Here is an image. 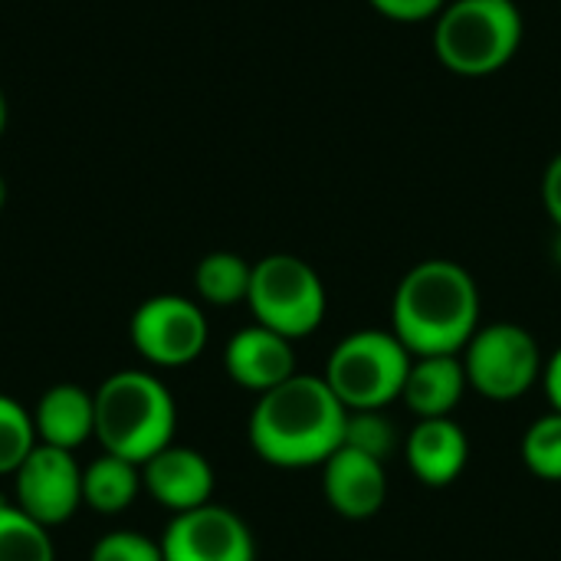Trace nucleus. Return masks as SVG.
Listing matches in <instances>:
<instances>
[{
    "label": "nucleus",
    "instance_id": "f257e3e1",
    "mask_svg": "<svg viewBox=\"0 0 561 561\" xmlns=\"http://www.w3.org/2000/svg\"><path fill=\"white\" fill-rule=\"evenodd\" d=\"M348 411L322 375H293L260 394L250 414V444L260 460L283 470L322 467L345 444Z\"/></svg>",
    "mask_w": 561,
    "mask_h": 561
},
{
    "label": "nucleus",
    "instance_id": "f03ea898",
    "mask_svg": "<svg viewBox=\"0 0 561 561\" xmlns=\"http://www.w3.org/2000/svg\"><path fill=\"white\" fill-rule=\"evenodd\" d=\"M480 329V286L454 260L411 266L391 299V332L411 355H460Z\"/></svg>",
    "mask_w": 561,
    "mask_h": 561
},
{
    "label": "nucleus",
    "instance_id": "7ed1b4c3",
    "mask_svg": "<svg viewBox=\"0 0 561 561\" xmlns=\"http://www.w3.org/2000/svg\"><path fill=\"white\" fill-rule=\"evenodd\" d=\"M95 398V437L105 454L145 463L171 447L178 411L171 391L148 371H115Z\"/></svg>",
    "mask_w": 561,
    "mask_h": 561
},
{
    "label": "nucleus",
    "instance_id": "20e7f679",
    "mask_svg": "<svg viewBox=\"0 0 561 561\" xmlns=\"http://www.w3.org/2000/svg\"><path fill=\"white\" fill-rule=\"evenodd\" d=\"M523 43V13L513 0H450L434 20L437 59L467 79L500 72Z\"/></svg>",
    "mask_w": 561,
    "mask_h": 561
},
{
    "label": "nucleus",
    "instance_id": "39448f33",
    "mask_svg": "<svg viewBox=\"0 0 561 561\" xmlns=\"http://www.w3.org/2000/svg\"><path fill=\"white\" fill-rule=\"evenodd\" d=\"M414 355L394 332L358 329L345 335L325 365V381L345 411H385L404 394Z\"/></svg>",
    "mask_w": 561,
    "mask_h": 561
},
{
    "label": "nucleus",
    "instance_id": "423d86ee",
    "mask_svg": "<svg viewBox=\"0 0 561 561\" xmlns=\"http://www.w3.org/2000/svg\"><path fill=\"white\" fill-rule=\"evenodd\" d=\"M247 306L253 319L289 342L312 335L329 309L322 276L293 253H273L253 263Z\"/></svg>",
    "mask_w": 561,
    "mask_h": 561
},
{
    "label": "nucleus",
    "instance_id": "0eeeda50",
    "mask_svg": "<svg viewBox=\"0 0 561 561\" xmlns=\"http://www.w3.org/2000/svg\"><path fill=\"white\" fill-rule=\"evenodd\" d=\"M460 358L470 388L490 401H516L529 394L546 371L539 339L516 322L480 325Z\"/></svg>",
    "mask_w": 561,
    "mask_h": 561
},
{
    "label": "nucleus",
    "instance_id": "6e6552de",
    "mask_svg": "<svg viewBox=\"0 0 561 561\" xmlns=\"http://www.w3.org/2000/svg\"><path fill=\"white\" fill-rule=\"evenodd\" d=\"M131 342L151 365H191L207 348L204 309L184 296H151L131 316Z\"/></svg>",
    "mask_w": 561,
    "mask_h": 561
},
{
    "label": "nucleus",
    "instance_id": "1a4fd4ad",
    "mask_svg": "<svg viewBox=\"0 0 561 561\" xmlns=\"http://www.w3.org/2000/svg\"><path fill=\"white\" fill-rule=\"evenodd\" d=\"M164 561H256L250 526L227 506L178 513L161 536Z\"/></svg>",
    "mask_w": 561,
    "mask_h": 561
},
{
    "label": "nucleus",
    "instance_id": "9d476101",
    "mask_svg": "<svg viewBox=\"0 0 561 561\" xmlns=\"http://www.w3.org/2000/svg\"><path fill=\"white\" fill-rule=\"evenodd\" d=\"M16 506L39 526H59L82 506V470L69 450L36 444L13 473Z\"/></svg>",
    "mask_w": 561,
    "mask_h": 561
},
{
    "label": "nucleus",
    "instance_id": "9b49d317",
    "mask_svg": "<svg viewBox=\"0 0 561 561\" xmlns=\"http://www.w3.org/2000/svg\"><path fill=\"white\" fill-rule=\"evenodd\" d=\"M322 493L342 519H352V523L371 519L385 510L388 470L381 460L342 444L322 463Z\"/></svg>",
    "mask_w": 561,
    "mask_h": 561
},
{
    "label": "nucleus",
    "instance_id": "f8f14e48",
    "mask_svg": "<svg viewBox=\"0 0 561 561\" xmlns=\"http://www.w3.org/2000/svg\"><path fill=\"white\" fill-rule=\"evenodd\" d=\"M224 365H227V375L240 388L266 394L296 375V352L286 335L256 322V325L240 329L227 342Z\"/></svg>",
    "mask_w": 561,
    "mask_h": 561
},
{
    "label": "nucleus",
    "instance_id": "ddd939ff",
    "mask_svg": "<svg viewBox=\"0 0 561 561\" xmlns=\"http://www.w3.org/2000/svg\"><path fill=\"white\" fill-rule=\"evenodd\" d=\"M141 486L178 516L210 503L214 467L204 454L191 447H164L161 454L141 463Z\"/></svg>",
    "mask_w": 561,
    "mask_h": 561
},
{
    "label": "nucleus",
    "instance_id": "4468645a",
    "mask_svg": "<svg viewBox=\"0 0 561 561\" xmlns=\"http://www.w3.org/2000/svg\"><path fill=\"white\" fill-rule=\"evenodd\" d=\"M404 457L411 473L424 486H450L470 460L467 431L454 417H424L411 427L404 440Z\"/></svg>",
    "mask_w": 561,
    "mask_h": 561
},
{
    "label": "nucleus",
    "instance_id": "2eb2a0df",
    "mask_svg": "<svg viewBox=\"0 0 561 561\" xmlns=\"http://www.w3.org/2000/svg\"><path fill=\"white\" fill-rule=\"evenodd\" d=\"M467 388L470 381L460 355H414L401 398L417 414V421L454 417Z\"/></svg>",
    "mask_w": 561,
    "mask_h": 561
},
{
    "label": "nucleus",
    "instance_id": "dca6fc26",
    "mask_svg": "<svg viewBox=\"0 0 561 561\" xmlns=\"http://www.w3.org/2000/svg\"><path fill=\"white\" fill-rule=\"evenodd\" d=\"M36 440L59 450H76L89 437H95V398L76 385L49 388L33 414Z\"/></svg>",
    "mask_w": 561,
    "mask_h": 561
},
{
    "label": "nucleus",
    "instance_id": "f3484780",
    "mask_svg": "<svg viewBox=\"0 0 561 561\" xmlns=\"http://www.w3.org/2000/svg\"><path fill=\"white\" fill-rule=\"evenodd\" d=\"M141 490V467L128 463L122 457H99L82 470V503H89L95 513H122L135 503Z\"/></svg>",
    "mask_w": 561,
    "mask_h": 561
},
{
    "label": "nucleus",
    "instance_id": "a211bd4d",
    "mask_svg": "<svg viewBox=\"0 0 561 561\" xmlns=\"http://www.w3.org/2000/svg\"><path fill=\"white\" fill-rule=\"evenodd\" d=\"M250 279H253V266L227 250L207 253L197 270H194V286L197 296L210 306H237L247 302L250 296Z\"/></svg>",
    "mask_w": 561,
    "mask_h": 561
},
{
    "label": "nucleus",
    "instance_id": "6ab92c4d",
    "mask_svg": "<svg viewBox=\"0 0 561 561\" xmlns=\"http://www.w3.org/2000/svg\"><path fill=\"white\" fill-rule=\"evenodd\" d=\"M0 561H56L46 526L7 503H0Z\"/></svg>",
    "mask_w": 561,
    "mask_h": 561
},
{
    "label": "nucleus",
    "instance_id": "aec40b11",
    "mask_svg": "<svg viewBox=\"0 0 561 561\" xmlns=\"http://www.w3.org/2000/svg\"><path fill=\"white\" fill-rule=\"evenodd\" d=\"M523 463L539 480L561 483V414L549 411L533 421L523 434Z\"/></svg>",
    "mask_w": 561,
    "mask_h": 561
},
{
    "label": "nucleus",
    "instance_id": "412c9836",
    "mask_svg": "<svg viewBox=\"0 0 561 561\" xmlns=\"http://www.w3.org/2000/svg\"><path fill=\"white\" fill-rule=\"evenodd\" d=\"M36 444L33 414H26L13 398L0 394V473H16Z\"/></svg>",
    "mask_w": 561,
    "mask_h": 561
},
{
    "label": "nucleus",
    "instance_id": "4be33fe9",
    "mask_svg": "<svg viewBox=\"0 0 561 561\" xmlns=\"http://www.w3.org/2000/svg\"><path fill=\"white\" fill-rule=\"evenodd\" d=\"M345 447L368 454L375 460H388L398 450V431L394 421L385 411H348L345 421Z\"/></svg>",
    "mask_w": 561,
    "mask_h": 561
},
{
    "label": "nucleus",
    "instance_id": "5701e85b",
    "mask_svg": "<svg viewBox=\"0 0 561 561\" xmlns=\"http://www.w3.org/2000/svg\"><path fill=\"white\" fill-rule=\"evenodd\" d=\"M89 561H164L161 542H151L141 533H108L95 542Z\"/></svg>",
    "mask_w": 561,
    "mask_h": 561
},
{
    "label": "nucleus",
    "instance_id": "b1692460",
    "mask_svg": "<svg viewBox=\"0 0 561 561\" xmlns=\"http://www.w3.org/2000/svg\"><path fill=\"white\" fill-rule=\"evenodd\" d=\"M381 16L394 20V23H421V20H437V13L450 3V0H368Z\"/></svg>",
    "mask_w": 561,
    "mask_h": 561
},
{
    "label": "nucleus",
    "instance_id": "393cba45",
    "mask_svg": "<svg viewBox=\"0 0 561 561\" xmlns=\"http://www.w3.org/2000/svg\"><path fill=\"white\" fill-rule=\"evenodd\" d=\"M542 201L549 217L556 220V227H561V151L549 161L546 178H542Z\"/></svg>",
    "mask_w": 561,
    "mask_h": 561
},
{
    "label": "nucleus",
    "instance_id": "a878e982",
    "mask_svg": "<svg viewBox=\"0 0 561 561\" xmlns=\"http://www.w3.org/2000/svg\"><path fill=\"white\" fill-rule=\"evenodd\" d=\"M542 388H546V398L552 404V411L561 414V345L549 355L546 362V371H542Z\"/></svg>",
    "mask_w": 561,
    "mask_h": 561
},
{
    "label": "nucleus",
    "instance_id": "bb28decb",
    "mask_svg": "<svg viewBox=\"0 0 561 561\" xmlns=\"http://www.w3.org/2000/svg\"><path fill=\"white\" fill-rule=\"evenodd\" d=\"M552 256H556V263L561 266V227L559 233H556V240H552Z\"/></svg>",
    "mask_w": 561,
    "mask_h": 561
},
{
    "label": "nucleus",
    "instance_id": "cd10ccee",
    "mask_svg": "<svg viewBox=\"0 0 561 561\" xmlns=\"http://www.w3.org/2000/svg\"><path fill=\"white\" fill-rule=\"evenodd\" d=\"M3 125H7V99L0 92V135H3Z\"/></svg>",
    "mask_w": 561,
    "mask_h": 561
},
{
    "label": "nucleus",
    "instance_id": "c85d7f7f",
    "mask_svg": "<svg viewBox=\"0 0 561 561\" xmlns=\"http://www.w3.org/2000/svg\"><path fill=\"white\" fill-rule=\"evenodd\" d=\"M3 201H7V187H3V178H0V210H3Z\"/></svg>",
    "mask_w": 561,
    "mask_h": 561
}]
</instances>
